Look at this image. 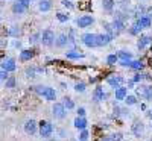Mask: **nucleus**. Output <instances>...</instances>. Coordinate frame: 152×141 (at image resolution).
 Returning a JSON list of instances; mask_svg holds the SVG:
<instances>
[{
    "mask_svg": "<svg viewBox=\"0 0 152 141\" xmlns=\"http://www.w3.org/2000/svg\"><path fill=\"white\" fill-rule=\"evenodd\" d=\"M32 88H34V91L38 96L44 97L47 102H55L56 100V91H55V88L46 86V85H37V86H32Z\"/></svg>",
    "mask_w": 152,
    "mask_h": 141,
    "instance_id": "obj_1",
    "label": "nucleus"
},
{
    "mask_svg": "<svg viewBox=\"0 0 152 141\" xmlns=\"http://www.w3.org/2000/svg\"><path fill=\"white\" fill-rule=\"evenodd\" d=\"M55 40H56V36H55V32L52 29H44L41 32V44L43 46H46V47L53 46Z\"/></svg>",
    "mask_w": 152,
    "mask_h": 141,
    "instance_id": "obj_2",
    "label": "nucleus"
},
{
    "mask_svg": "<svg viewBox=\"0 0 152 141\" xmlns=\"http://www.w3.org/2000/svg\"><path fill=\"white\" fill-rule=\"evenodd\" d=\"M38 132H40V135H41L43 138H50V135H52V132H53L52 123L46 121V120L40 121V123H38Z\"/></svg>",
    "mask_w": 152,
    "mask_h": 141,
    "instance_id": "obj_3",
    "label": "nucleus"
},
{
    "mask_svg": "<svg viewBox=\"0 0 152 141\" xmlns=\"http://www.w3.org/2000/svg\"><path fill=\"white\" fill-rule=\"evenodd\" d=\"M81 41L85 47L94 49V47H97V33H84L81 36Z\"/></svg>",
    "mask_w": 152,
    "mask_h": 141,
    "instance_id": "obj_4",
    "label": "nucleus"
},
{
    "mask_svg": "<svg viewBox=\"0 0 152 141\" xmlns=\"http://www.w3.org/2000/svg\"><path fill=\"white\" fill-rule=\"evenodd\" d=\"M107 84H108L111 88L117 89V88L123 86V84H125V78H122L120 74H111V76H108V78H107Z\"/></svg>",
    "mask_w": 152,
    "mask_h": 141,
    "instance_id": "obj_5",
    "label": "nucleus"
},
{
    "mask_svg": "<svg viewBox=\"0 0 152 141\" xmlns=\"http://www.w3.org/2000/svg\"><path fill=\"white\" fill-rule=\"evenodd\" d=\"M135 91H137L138 96H140L142 99H145V100H151V99H152V86H151V85H143V84H140V85L135 88Z\"/></svg>",
    "mask_w": 152,
    "mask_h": 141,
    "instance_id": "obj_6",
    "label": "nucleus"
},
{
    "mask_svg": "<svg viewBox=\"0 0 152 141\" xmlns=\"http://www.w3.org/2000/svg\"><path fill=\"white\" fill-rule=\"evenodd\" d=\"M52 114H53V117L58 118V120H62L66 117V114H67V109L64 108V105L59 103V102H55L53 106H52Z\"/></svg>",
    "mask_w": 152,
    "mask_h": 141,
    "instance_id": "obj_7",
    "label": "nucleus"
},
{
    "mask_svg": "<svg viewBox=\"0 0 152 141\" xmlns=\"http://www.w3.org/2000/svg\"><path fill=\"white\" fill-rule=\"evenodd\" d=\"M93 23H94L93 15H81L78 20H76V26H78L79 29H85V28H90Z\"/></svg>",
    "mask_w": 152,
    "mask_h": 141,
    "instance_id": "obj_8",
    "label": "nucleus"
},
{
    "mask_svg": "<svg viewBox=\"0 0 152 141\" xmlns=\"http://www.w3.org/2000/svg\"><path fill=\"white\" fill-rule=\"evenodd\" d=\"M0 65H2V70L6 71V73L15 71V68H17V64H15V59H14V58H6V59H3Z\"/></svg>",
    "mask_w": 152,
    "mask_h": 141,
    "instance_id": "obj_9",
    "label": "nucleus"
},
{
    "mask_svg": "<svg viewBox=\"0 0 152 141\" xmlns=\"http://www.w3.org/2000/svg\"><path fill=\"white\" fill-rule=\"evenodd\" d=\"M131 132L134 134V137H137V138H140V137H143V134H145V124L142 123V121H134L132 124H131Z\"/></svg>",
    "mask_w": 152,
    "mask_h": 141,
    "instance_id": "obj_10",
    "label": "nucleus"
},
{
    "mask_svg": "<svg viewBox=\"0 0 152 141\" xmlns=\"http://www.w3.org/2000/svg\"><path fill=\"white\" fill-rule=\"evenodd\" d=\"M37 131H38V123L34 120V118H31V120H28L26 123H24V132H26L28 135H35L37 134Z\"/></svg>",
    "mask_w": 152,
    "mask_h": 141,
    "instance_id": "obj_11",
    "label": "nucleus"
},
{
    "mask_svg": "<svg viewBox=\"0 0 152 141\" xmlns=\"http://www.w3.org/2000/svg\"><path fill=\"white\" fill-rule=\"evenodd\" d=\"M151 43H152V36L151 35H140L138 36V41H137V49L138 50H145Z\"/></svg>",
    "mask_w": 152,
    "mask_h": 141,
    "instance_id": "obj_12",
    "label": "nucleus"
},
{
    "mask_svg": "<svg viewBox=\"0 0 152 141\" xmlns=\"http://www.w3.org/2000/svg\"><path fill=\"white\" fill-rule=\"evenodd\" d=\"M111 26H113V31H114V33H122L125 29H126V26H125V21L123 20H120V18H116L114 17V20L111 21Z\"/></svg>",
    "mask_w": 152,
    "mask_h": 141,
    "instance_id": "obj_13",
    "label": "nucleus"
},
{
    "mask_svg": "<svg viewBox=\"0 0 152 141\" xmlns=\"http://www.w3.org/2000/svg\"><path fill=\"white\" fill-rule=\"evenodd\" d=\"M113 38L114 36H111V35H108V33H97V47H105V46H108L111 41H113Z\"/></svg>",
    "mask_w": 152,
    "mask_h": 141,
    "instance_id": "obj_14",
    "label": "nucleus"
},
{
    "mask_svg": "<svg viewBox=\"0 0 152 141\" xmlns=\"http://www.w3.org/2000/svg\"><path fill=\"white\" fill-rule=\"evenodd\" d=\"M40 73H44L43 67H28L24 70V74H26V78H29V79L37 78V74H40Z\"/></svg>",
    "mask_w": 152,
    "mask_h": 141,
    "instance_id": "obj_15",
    "label": "nucleus"
},
{
    "mask_svg": "<svg viewBox=\"0 0 152 141\" xmlns=\"http://www.w3.org/2000/svg\"><path fill=\"white\" fill-rule=\"evenodd\" d=\"M34 56H35V50H32V49H23L20 52V61L21 62H28Z\"/></svg>",
    "mask_w": 152,
    "mask_h": 141,
    "instance_id": "obj_16",
    "label": "nucleus"
},
{
    "mask_svg": "<svg viewBox=\"0 0 152 141\" xmlns=\"http://www.w3.org/2000/svg\"><path fill=\"white\" fill-rule=\"evenodd\" d=\"M87 124H88V121H87L85 117H76L75 121H73V126H75L78 131H85V129H87Z\"/></svg>",
    "mask_w": 152,
    "mask_h": 141,
    "instance_id": "obj_17",
    "label": "nucleus"
},
{
    "mask_svg": "<svg viewBox=\"0 0 152 141\" xmlns=\"http://www.w3.org/2000/svg\"><path fill=\"white\" fill-rule=\"evenodd\" d=\"M126 96H128V88H126V86H120V88H117V89H114V97H116L117 102L125 100Z\"/></svg>",
    "mask_w": 152,
    "mask_h": 141,
    "instance_id": "obj_18",
    "label": "nucleus"
},
{
    "mask_svg": "<svg viewBox=\"0 0 152 141\" xmlns=\"http://www.w3.org/2000/svg\"><path fill=\"white\" fill-rule=\"evenodd\" d=\"M52 0H38V9L40 12H49L52 9Z\"/></svg>",
    "mask_w": 152,
    "mask_h": 141,
    "instance_id": "obj_19",
    "label": "nucleus"
},
{
    "mask_svg": "<svg viewBox=\"0 0 152 141\" xmlns=\"http://www.w3.org/2000/svg\"><path fill=\"white\" fill-rule=\"evenodd\" d=\"M93 99H94V102H104V100L107 99V94H105V91H104V88L96 86L94 93H93Z\"/></svg>",
    "mask_w": 152,
    "mask_h": 141,
    "instance_id": "obj_20",
    "label": "nucleus"
},
{
    "mask_svg": "<svg viewBox=\"0 0 152 141\" xmlns=\"http://www.w3.org/2000/svg\"><path fill=\"white\" fill-rule=\"evenodd\" d=\"M11 9H12V12H14L15 15H23L24 12L28 11V8H26V6H23V5L18 2V0H17L15 3H12V8H11Z\"/></svg>",
    "mask_w": 152,
    "mask_h": 141,
    "instance_id": "obj_21",
    "label": "nucleus"
},
{
    "mask_svg": "<svg viewBox=\"0 0 152 141\" xmlns=\"http://www.w3.org/2000/svg\"><path fill=\"white\" fill-rule=\"evenodd\" d=\"M67 44H69V35L59 33V35L56 36V40H55V46H56V47H64V46H67Z\"/></svg>",
    "mask_w": 152,
    "mask_h": 141,
    "instance_id": "obj_22",
    "label": "nucleus"
},
{
    "mask_svg": "<svg viewBox=\"0 0 152 141\" xmlns=\"http://www.w3.org/2000/svg\"><path fill=\"white\" fill-rule=\"evenodd\" d=\"M135 21H137V24H138V26H140L142 29L151 28V24H152V20H151L148 15H143V17H140V18H137Z\"/></svg>",
    "mask_w": 152,
    "mask_h": 141,
    "instance_id": "obj_23",
    "label": "nucleus"
},
{
    "mask_svg": "<svg viewBox=\"0 0 152 141\" xmlns=\"http://www.w3.org/2000/svg\"><path fill=\"white\" fill-rule=\"evenodd\" d=\"M66 58L67 59H82L84 53H79L78 50H70V52H66Z\"/></svg>",
    "mask_w": 152,
    "mask_h": 141,
    "instance_id": "obj_24",
    "label": "nucleus"
},
{
    "mask_svg": "<svg viewBox=\"0 0 152 141\" xmlns=\"http://www.w3.org/2000/svg\"><path fill=\"white\" fill-rule=\"evenodd\" d=\"M119 61H132V53L131 52H126V50H120L117 53Z\"/></svg>",
    "mask_w": 152,
    "mask_h": 141,
    "instance_id": "obj_25",
    "label": "nucleus"
},
{
    "mask_svg": "<svg viewBox=\"0 0 152 141\" xmlns=\"http://www.w3.org/2000/svg\"><path fill=\"white\" fill-rule=\"evenodd\" d=\"M114 5H116V0H102V8L107 12H111L114 9Z\"/></svg>",
    "mask_w": 152,
    "mask_h": 141,
    "instance_id": "obj_26",
    "label": "nucleus"
},
{
    "mask_svg": "<svg viewBox=\"0 0 152 141\" xmlns=\"http://www.w3.org/2000/svg\"><path fill=\"white\" fill-rule=\"evenodd\" d=\"M107 64H108V65H116V64H119V58H117V53L108 55V56H107Z\"/></svg>",
    "mask_w": 152,
    "mask_h": 141,
    "instance_id": "obj_27",
    "label": "nucleus"
},
{
    "mask_svg": "<svg viewBox=\"0 0 152 141\" xmlns=\"http://www.w3.org/2000/svg\"><path fill=\"white\" fill-rule=\"evenodd\" d=\"M38 41L41 43V32H35V33H32L29 36V44H35Z\"/></svg>",
    "mask_w": 152,
    "mask_h": 141,
    "instance_id": "obj_28",
    "label": "nucleus"
},
{
    "mask_svg": "<svg viewBox=\"0 0 152 141\" xmlns=\"http://www.w3.org/2000/svg\"><path fill=\"white\" fill-rule=\"evenodd\" d=\"M56 20H58L59 23H66V21L70 20V15L66 14V12H56Z\"/></svg>",
    "mask_w": 152,
    "mask_h": 141,
    "instance_id": "obj_29",
    "label": "nucleus"
},
{
    "mask_svg": "<svg viewBox=\"0 0 152 141\" xmlns=\"http://www.w3.org/2000/svg\"><path fill=\"white\" fill-rule=\"evenodd\" d=\"M62 105H64V108H66L67 111H70V109L75 108V102H73L70 97H64V102H62Z\"/></svg>",
    "mask_w": 152,
    "mask_h": 141,
    "instance_id": "obj_30",
    "label": "nucleus"
},
{
    "mask_svg": "<svg viewBox=\"0 0 152 141\" xmlns=\"http://www.w3.org/2000/svg\"><path fill=\"white\" fill-rule=\"evenodd\" d=\"M140 31H142V28L140 26H138V24H137V21L132 24V26L128 29V32H129V35H138V33H140Z\"/></svg>",
    "mask_w": 152,
    "mask_h": 141,
    "instance_id": "obj_31",
    "label": "nucleus"
},
{
    "mask_svg": "<svg viewBox=\"0 0 152 141\" xmlns=\"http://www.w3.org/2000/svg\"><path fill=\"white\" fill-rule=\"evenodd\" d=\"M20 33H21V31H20L17 26H12V28L8 31V35H9V36H15V38H18Z\"/></svg>",
    "mask_w": 152,
    "mask_h": 141,
    "instance_id": "obj_32",
    "label": "nucleus"
},
{
    "mask_svg": "<svg viewBox=\"0 0 152 141\" xmlns=\"http://www.w3.org/2000/svg\"><path fill=\"white\" fill-rule=\"evenodd\" d=\"M143 79H149V76H148V74H140V73H138V74H135V76H134V78H132L131 81H132L134 84H138V82H142Z\"/></svg>",
    "mask_w": 152,
    "mask_h": 141,
    "instance_id": "obj_33",
    "label": "nucleus"
},
{
    "mask_svg": "<svg viewBox=\"0 0 152 141\" xmlns=\"http://www.w3.org/2000/svg\"><path fill=\"white\" fill-rule=\"evenodd\" d=\"M123 102H125L128 106H132V105L137 103V97H135V96H126V99H125Z\"/></svg>",
    "mask_w": 152,
    "mask_h": 141,
    "instance_id": "obj_34",
    "label": "nucleus"
},
{
    "mask_svg": "<svg viewBox=\"0 0 152 141\" xmlns=\"http://www.w3.org/2000/svg\"><path fill=\"white\" fill-rule=\"evenodd\" d=\"M87 89V85L84 82H78V84H75V91L76 93H84Z\"/></svg>",
    "mask_w": 152,
    "mask_h": 141,
    "instance_id": "obj_35",
    "label": "nucleus"
},
{
    "mask_svg": "<svg viewBox=\"0 0 152 141\" xmlns=\"http://www.w3.org/2000/svg\"><path fill=\"white\" fill-rule=\"evenodd\" d=\"M104 28H105V33H108V35L114 36V31H113L111 23H108V21H104Z\"/></svg>",
    "mask_w": 152,
    "mask_h": 141,
    "instance_id": "obj_36",
    "label": "nucleus"
},
{
    "mask_svg": "<svg viewBox=\"0 0 152 141\" xmlns=\"http://www.w3.org/2000/svg\"><path fill=\"white\" fill-rule=\"evenodd\" d=\"M5 86L6 88H14L15 86V78H14V76H9L8 81L5 82Z\"/></svg>",
    "mask_w": 152,
    "mask_h": 141,
    "instance_id": "obj_37",
    "label": "nucleus"
},
{
    "mask_svg": "<svg viewBox=\"0 0 152 141\" xmlns=\"http://www.w3.org/2000/svg\"><path fill=\"white\" fill-rule=\"evenodd\" d=\"M61 5L67 8V9H75V3L72 2V0H61Z\"/></svg>",
    "mask_w": 152,
    "mask_h": 141,
    "instance_id": "obj_38",
    "label": "nucleus"
},
{
    "mask_svg": "<svg viewBox=\"0 0 152 141\" xmlns=\"http://www.w3.org/2000/svg\"><path fill=\"white\" fill-rule=\"evenodd\" d=\"M8 78H9L8 73H6V71H3V70H0V85L5 84V82L8 81Z\"/></svg>",
    "mask_w": 152,
    "mask_h": 141,
    "instance_id": "obj_39",
    "label": "nucleus"
},
{
    "mask_svg": "<svg viewBox=\"0 0 152 141\" xmlns=\"http://www.w3.org/2000/svg\"><path fill=\"white\" fill-rule=\"evenodd\" d=\"M88 137H90V134H88L87 129H85V131H81V134H79V141H87Z\"/></svg>",
    "mask_w": 152,
    "mask_h": 141,
    "instance_id": "obj_40",
    "label": "nucleus"
},
{
    "mask_svg": "<svg viewBox=\"0 0 152 141\" xmlns=\"http://www.w3.org/2000/svg\"><path fill=\"white\" fill-rule=\"evenodd\" d=\"M110 137H111V140H113V141H122V140H123V135H122L120 132L113 134V135H110Z\"/></svg>",
    "mask_w": 152,
    "mask_h": 141,
    "instance_id": "obj_41",
    "label": "nucleus"
},
{
    "mask_svg": "<svg viewBox=\"0 0 152 141\" xmlns=\"http://www.w3.org/2000/svg\"><path fill=\"white\" fill-rule=\"evenodd\" d=\"M76 112H78V117H85V114H87V111H85V108H78V111H76Z\"/></svg>",
    "mask_w": 152,
    "mask_h": 141,
    "instance_id": "obj_42",
    "label": "nucleus"
},
{
    "mask_svg": "<svg viewBox=\"0 0 152 141\" xmlns=\"http://www.w3.org/2000/svg\"><path fill=\"white\" fill-rule=\"evenodd\" d=\"M18 2L23 5V6H26V8H29L31 6V2H32V0H18Z\"/></svg>",
    "mask_w": 152,
    "mask_h": 141,
    "instance_id": "obj_43",
    "label": "nucleus"
},
{
    "mask_svg": "<svg viewBox=\"0 0 152 141\" xmlns=\"http://www.w3.org/2000/svg\"><path fill=\"white\" fill-rule=\"evenodd\" d=\"M146 15L152 20V6H149V8H146Z\"/></svg>",
    "mask_w": 152,
    "mask_h": 141,
    "instance_id": "obj_44",
    "label": "nucleus"
},
{
    "mask_svg": "<svg viewBox=\"0 0 152 141\" xmlns=\"http://www.w3.org/2000/svg\"><path fill=\"white\" fill-rule=\"evenodd\" d=\"M100 141H113V140H111V137H104Z\"/></svg>",
    "mask_w": 152,
    "mask_h": 141,
    "instance_id": "obj_45",
    "label": "nucleus"
},
{
    "mask_svg": "<svg viewBox=\"0 0 152 141\" xmlns=\"http://www.w3.org/2000/svg\"><path fill=\"white\" fill-rule=\"evenodd\" d=\"M14 46H15V47H21V43H20V41H14Z\"/></svg>",
    "mask_w": 152,
    "mask_h": 141,
    "instance_id": "obj_46",
    "label": "nucleus"
},
{
    "mask_svg": "<svg viewBox=\"0 0 152 141\" xmlns=\"http://www.w3.org/2000/svg\"><path fill=\"white\" fill-rule=\"evenodd\" d=\"M146 115H148V117L152 120V109H151V111H148V114H146Z\"/></svg>",
    "mask_w": 152,
    "mask_h": 141,
    "instance_id": "obj_47",
    "label": "nucleus"
},
{
    "mask_svg": "<svg viewBox=\"0 0 152 141\" xmlns=\"http://www.w3.org/2000/svg\"><path fill=\"white\" fill-rule=\"evenodd\" d=\"M2 44H3V41H2V40H0V46H2Z\"/></svg>",
    "mask_w": 152,
    "mask_h": 141,
    "instance_id": "obj_48",
    "label": "nucleus"
},
{
    "mask_svg": "<svg viewBox=\"0 0 152 141\" xmlns=\"http://www.w3.org/2000/svg\"><path fill=\"white\" fill-rule=\"evenodd\" d=\"M151 129H152V124H151Z\"/></svg>",
    "mask_w": 152,
    "mask_h": 141,
    "instance_id": "obj_49",
    "label": "nucleus"
},
{
    "mask_svg": "<svg viewBox=\"0 0 152 141\" xmlns=\"http://www.w3.org/2000/svg\"><path fill=\"white\" fill-rule=\"evenodd\" d=\"M148 141H152V140H148Z\"/></svg>",
    "mask_w": 152,
    "mask_h": 141,
    "instance_id": "obj_50",
    "label": "nucleus"
},
{
    "mask_svg": "<svg viewBox=\"0 0 152 141\" xmlns=\"http://www.w3.org/2000/svg\"><path fill=\"white\" fill-rule=\"evenodd\" d=\"M0 21H2V18H0Z\"/></svg>",
    "mask_w": 152,
    "mask_h": 141,
    "instance_id": "obj_51",
    "label": "nucleus"
}]
</instances>
